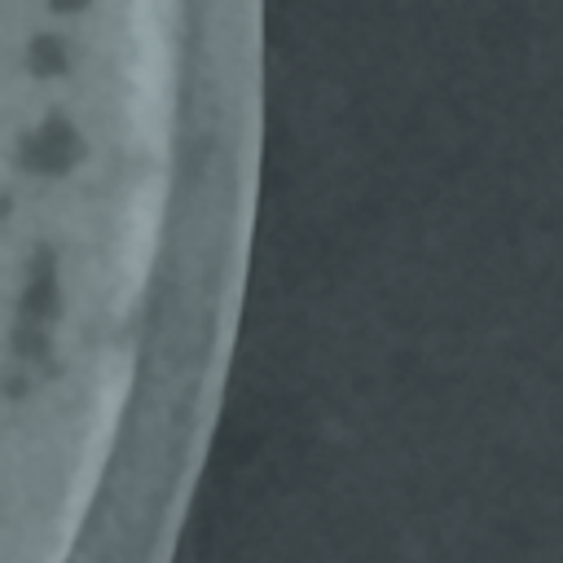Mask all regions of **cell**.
Wrapping results in <instances>:
<instances>
[{"label": "cell", "instance_id": "cell-3", "mask_svg": "<svg viewBox=\"0 0 563 563\" xmlns=\"http://www.w3.org/2000/svg\"><path fill=\"white\" fill-rule=\"evenodd\" d=\"M31 70L35 75H62L66 70V48H62V40L57 35H35V44H31Z\"/></svg>", "mask_w": 563, "mask_h": 563}, {"label": "cell", "instance_id": "cell-2", "mask_svg": "<svg viewBox=\"0 0 563 563\" xmlns=\"http://www.w3.org/2000/svg\"><path fill=\"white\" fill-rule=\"evenodd\" d=\"M53 308H57V282H53L48 255H44V273H40V277L31 273V286H26V299H22V317H26V321H48Z\"/></svg>", "mask_w": 563, "mask_h": 563}, {"label": "cell", "instance_id": "cell-1", "mask_svg": "<svg viewBox=\"0 0 563 563\" xmlns=\"http://www.w3.org/2000/svg\"><path fill=\"white\" fill-rule=\"evenodd\" d=\"M79 154H84L79 132H75L66 119H48V123H44L40 132H31V136H26V145H22V163H26V167H35V172H44V176L66 172Z\"/></svg>", "mask_w": 563, "mask_h": 563}, {"label": "cell", "instance_id": "cell-4", "mask_svg": "<svg viewBox=\"0 0 563 563\" xmlns=\"http://www.w3.org/2000/svg\"><path fill=\"white\" fill-rule=\"evenodd\" d=\"M48 4H53L57 13H79V9L88 4V0H48Z\"/></svg>", "mask_w": 563, "mask_h": 563}]
</instances>
